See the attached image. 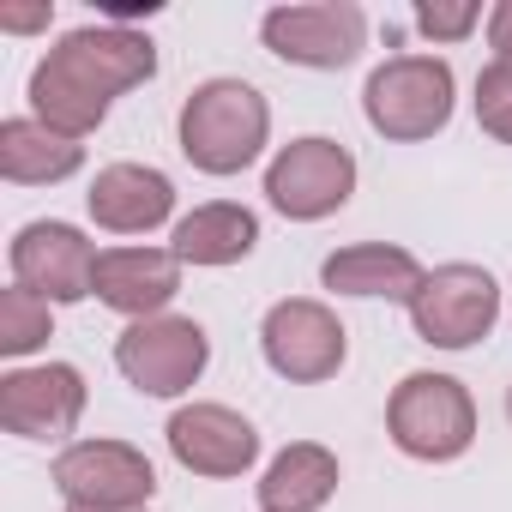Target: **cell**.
Listing matches in <instances>:
<instances>
[{
  "label": "cell",
  "instance_id": "cell-1",
  "mask_svg": "<svg viewBox=\"0 0 512 512\" xmlns=\"http://www.w3.org/2000/svg\"><path fill=\"white\" fill-rule=\"evenodd\" d=\"M151 73H157L151 37L127 31V25H85V31L61 37V49H49V61L31 73V109L43 127L85 139L109 115V97L145 85Z\"/></svg>",
  "mask_w": 512,
  "mask_h": 512
},
{
  "label": "cell",
  "instance_id": "cell-2",
  "mask_svg": "<svg viewBox=\"0 0 512 512\" xmlns=\"http://www.w3.org/2000/svg\"><path fill=\"white\" fill-rule=\"evenodd\" d=\"M272 109L241 79H211L181 103V151L205 175H235L266 151Z\"/></svg>",
  "mask_w": 512,
  "mask_h": 512
},
{
  "label": "cell",
  "instance_id": "cell-3",
  "mask_svg": "<svg viewBox=\"0 0 512 512\" xmlns=\"http://www.w3.org/2000/svg\"><path fill=\"white\" fill-rule=\"evenodd\" d=\"M362 109H368V127L386 139H404V145L434 139L452 121V67L434 55H398L368 73Z\"/></svg>",
  "mask_w": 512,
  "mask_h": 512
},
{
  "label": "cell",
  "instance_id": "cell-4",
  "mask_svg": "<svg viewBox=\"0 0 512 512\" xmlns=\"http://www.w3.org/2000/svg\"><path fill=\"white\" fill-rule=\"evenodd\" d=\"M386 428L398 440V452L446 464L458 452H470L476 440V404L452 374H410L392 404H386Z\"/></svg>",
  "mask_w": 512,
  "mask_h": 512
},
{
  "label": "cell",
  "instance_id": "cell-5",
  "mask_svg": "<svg viewBox=\"0 0 512 512\" xmlns=\"http://www.w3.org/2000/svg\"><path fill=\"white\" fill-rule=\"evenodd\" d=\"M55 488L85 512H145L157 470L127 440H79L55 458Z\"/></svg>",
  "mask_w": 512,
  "mask_h": 512
},
{
  "label": "cell",
  "instance_id": "cell-6",
  "mask_svg": "<svg viewBox=\"0 0 512 512\" xmlns=\"http://www.w3.org/2000/svg\"><path fill=\"white\" fill-rule=\"evenodd\" d=\"M350 193H356V157L338 139H296L266 169V199L302 223L332 217Z\"/></svg>",
  "mask_w": 512,
  "mask_h": 512
},
{
  "label": "cell",
  "instance_id": "cell-7",
  "mask_svg": "<svg viewBox=\"0 0 512 512\" xmlns=\"http://www.w3.org/2000/svg\"><path fill=\"white\" fill-rule=\"evenodd\" d=\"M494 314H500V290L482 266H440L422 278V290L410 302L416 338L440 344V350H464V344L488 338Z\"/></svg>",
  "mask_w": 512,
  "mask_h": 512
},
{
  "label": "cell",
  "instance_id": "cell-8",
  "mask_svg": "<svg viewBox=\"0 0 512 512\" xmlns=\"http://www.w3.org/2000/svg\"><path fill=\"white\" fill-rule=\"evenodd\" d=\"M205 356H211V344H205V326L199 320H133L127 332H121V344H115V368L139 386V392H151V398H175V392H187L199 374H205Z\"/></svg>",
  "mask_w": 512,
  "mask_h": 512
},
{
  "label": "cell",
  "instance_id": "cell-9",
  "mask_svg": "<svg viewBox=\"0 0 512 512\" xmlns=\"http://www.w3.org/2000/svg\"><path fill=\"white\" fill-rule=\"evenodd\" d=\"M13 278L43 302H85L97 290V253L73 223H25L13 235Z\"/></svg>",
  "mask_w": 512,
  "mask_h": 512
},
{
  "label": "cell",
  "instance_id": "cell-10",
  "mask_svg": "<svg viewBox=\"0 0 512 512\" xmlns=\"http://www.w3.org/2000/svg\"><path fill=\"white\" fill-rule=\"evenodd\" d=\"M260 344H266V362L296 380V386H314V380H332L344 368V326L326 302H278L260 326Z\"/></svg>",
  "mask_w": 512,
  "mask_h": 512
},
{
  "label": "cell",
  "instance_id": "cell-11",
  "mask_svg": "<svg viewBox=\"0 0 512 512\" xmlns=\"http://www.w3.org/2000/svg\"><path fill=\"white\" fill-rule=\"evenodd\" d=\"M266 49L296 67H350L368 43V19L350 0H326V7H278L266 13Z\"/></svg>",
  "mask_w": 512,
  "mask_h": 512
},
{
  "label": "cell",
  "instance_id": "cell-12",
  "mask_svg": "<svg viewBox=\"0 0 512 512\" xmlns=\"http://www.w3.org/2000/svg\"><path fill=\"white\" fill-rule=\"evenodd\" d=\"M85 416V380L67 362L13 368L0 380V428L19 440H67Z\"/></svg>",
  "mask_w": 512,
  "mask_h": 512
},
{
  "label": "cell",
  "instance_id": "cell-13",
  "mask_svg": "<svg viewBox=\"0 0 512 512\" xmlns=\"http://www.w3.org/2000/svg\"><path fill=\"white\" fill-rule=\"evenodd\" d=\"M169 452L193 476H241L253 452H260V434L229 404H187L169 416Z\"/></svg>",
  "mask_w": 512,
  "mask_h": 512
},
{
  "label": "cell",
  "instance_id": "cell-14",
  "mask_svg": "<svg viewBox=\"0 0 512 512\" xmlns=\"http://www.w3.org/2000/svg\"><path fill=\"white\" fill-rule=\"evenodd\" d=\"M175 290H181V260H175V253H163V247H115V253H97V296L115 314L151 320Z\"/></svg>",
  "mask_w": 512,
  "mask_h": 512
},
{
  "label": "cell",
  "instance_id": "cell-15",
  "mask_svg": "<svg viewBox=\"0 0 512 512\" xmlns=\"http://www.w3.org/2000/svg\"><path fill=\"white\" fill-rule=\"evenodd\" d=\"M85 205H91V217H97L103 229L139 235V229H157V223L175 211V187H169V175H157V169H145V163H109V169L91 181Z\"/></svg>",
  "mask_w": 512,
  "mask_h": 512
},
{
  "label": "cell",
  "instance_id": "cell-16",
  "mask_svg": "<svg viewBox=\"0 0 512 512\" xmlns=\"http://www.w3.org/2000/svg\"><path fill=\"white\" fill-rule=\"evenodd\" d=\"M326 290L338 296H386V302H416L422 290V266H416V253L404 247H386V241H362V247H344L332 253V260L320 266Z\"/></svg>",
  "mask_w": 512,
  "mask_h": 512
},
{
  "label": "cell",
  "instance_id": "cell-17",
  "mask_svg": "<svg viewBox=\"0 0 512 512\" xmlns=\"http://www.w3.org/2000/svg\"><path fill=\"white\" fill-rule=\"evenodd\" d=\"M338 494V458L314 440H296L272 458L266 482H260V506L266 512H320Z\"/></svg>",
  "mask_w": 512,
  "mask_h": 512
},
{
  "label": "cell",
  "instance_id": "cell-18",
  "mask_svg": "<svg viewBox=\"0 0 512 512\" xmlns=\"http://www.w3.org/2000/svg\"><path fill=\"white\" fill-rule=\"evenodd\" d=\"M253 241H260V217H253L247 205H199L193 217L175 223V260L187 266H235L253 253Z\"/></svg>",
  "mask_w": 512,
  "mask_h": 512
},
{
  "label": "cell",
  "instance_id": "cell-19",
  "mask_svg": "<svg viewBox=\"0 0 512 512\" xmlns=\"http://www.w3.org/2000/svg\"><path fill=\"white\" fill-rule=\"evenodd\" d=\"M85 163V145L43 127V121H0V175L37 187V181H67Z\"/></svg>",
  "mask_w": 512,
  "mask_h": 512
},
{
  "label": "cell",
  "instance_id": "cell-20",
  "mask_svg": "<svg viewBox=\"0 0 512 512\" xmlns=\"http://www.w3.org/2000/svg\"><path fill=\"white\" fill-rule=\"evenodd\" d=\"M49 338V302L31 296V290H7L0 296V350L7 356H25Z\"/></svg>",
  "mask_w": 512,
  "mask_h": 512
},
{
  "label": "cell",
  "instance_id": "cell-21",
  "mask_svg": "<svg viewBox=\"0 0 512 512\" xmlns=\"http://www.w3.org/2000/svg\"><path fill=\"white\" fill-rule=\"evenodd\" d=\"M476 121L482 133H494L500 145H512V61H488L476 79Z\"/></svg>",
  "mask_w": 512,
  "mask_h": 512
},
{
  "label": "cell",
  "instance_id": "cell-22",
  "mask_svg": "<svg viewBox=\"0 0 512 512\" xmlns=\"http://www.w3.org/2000/svg\"><path fill=\"white\" fill-rule=\"evenodd\" d=\"M476 0H428V7H416V25L434 37V43H458L476 31Z\"/></svg>",
  "mask_w": 512,
  "mask_h": 512
},
{
  "label": "cell",
  "instance_id": "cell-23",
  "mask_svg": "<svg viewBox=\"0 0 512 512\" xmlns=\"http://www.w3.org/2000/svg\"><path fill=\"white\" fill-rule=\"evenodd\" d=\"M49 0H37V7H0V31H43L49 25Z\"/></svg>",
  "mask_w": 512,
  "mask_h": 512
},
{
  "label": "cell",
  "instance_id": "cell-24",
  "mask_svg": "<svg viewBox=\"0 0 512 512\" xmlns=\"http://www.w3.org/2000/svg\"><path fill=\"white\" fill-rule=\"evenodd\" d=\"M488 43L500 49V61H512V0H500L494 19H488Z\"/></svg>",
  "mask_w": 512,
  "mask_h": 512
},
{
  "label": "cell",
  "instance_id": "cell-25",
  "mask_svg": "<svg viewBox=\"0 0 512 512\" xmlns=\"http://www.w3.org/2000/svg\"><path fill=\"white\" fill-rule=\"evenodd\" d=\"M506 416H512V392H506Z\"/></svg>",
  "mask_w": 512,
  "mask_h": 512
},
{
  "label": "cell",
  "instance_id": "cell-26",
  "mask_svg": "<svg viewBox=\"0 0 512 512\" xmlns=\"http://www.w3.org/2000/svg\"><path fill=\"white\" fill-rule=\"evenodd\" d=\"M67 512H85V506H67Z\"/></svg>",
  "mask_w": 512,
  "mask_h": 512
}]
</instances>
